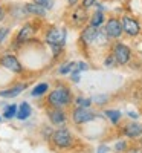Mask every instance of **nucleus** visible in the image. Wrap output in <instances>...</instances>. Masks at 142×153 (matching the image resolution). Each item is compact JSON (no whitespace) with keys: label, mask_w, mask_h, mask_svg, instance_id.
<instances>
[{"label":"nucleus","mask_w":142,"mask_h":153,"mask_svg":"<svg viewBox=\"0 0 142 153\" xmlns=\"http://www.w3.org/2000/svg\"><path fill=\"white\" fill-rule=\"evenodd\" d=\"M0 63H2L3 68H6L11 72H21V69H23L21 65H20V61L14 55H5V57H2Z\"/></svg>","instance_id":"423d86ee"},{"label":"nucleus","mask_w":142,"mask_h":153,"mask_svg":"<svg viewBox=\"0 0 142 153\" xmlns=\"http://www.w3.org/2000/svg\"><path fill=\"white\" fill-rule=\"evenodd\" d=\"M107 100H109L107 95H96L92 98V101H95L96 104H104V103H107Z\"/></svg>","instance_id":"393cba45"},{"label":"nucleus","mask_w":142,"mask_h":153,"mask_svg":"<svg viewBox=\"0 0 142 153\" xmlns=\"http://www.w3.org/2000/svg\"><path fill=\"white\" fill-rule=\"evenodd\" d=\"M87 69H89V66L86 65L84 61H80V63H76V68H75V71H78V72H80V71H87Z\"/></svg>","instance_id":"a878e982"},{"label":"nucleus","mask_w":142,"mask_h":153,"mask_svg":"<svg viewBox=\"0 0 142 153\" xmlns=\"http://www.w3.org/2000/svg\"><path fill=\"white\" fill-rule=\"evenodd\" d=\"M98 153H107V147H99Z\"/></svg>","instance_id":"2f4dec72"},{"label":"nucleus","mask_w":142,"mask_h":153,"mask_svg":"<svg viewBox=\"0 0 142 153\" xmlns=\"http://www.w3.org/2000/svg\"><path fill=\"white\" fill-rule=\"evenodd\" d=\"M3 115H5V118H12V117H17V106H16V104L6 106V107H5V110H3Z\"/></svg>","instance_id":"a211bd4d"},{"label":"nucleus","mask_w":142,"mask_h":153,"mask_svg":"<svg viewBox=\"0 0 142 153\" xmlns=\"http://www.w3.org/2000/svg\"><path fill=\"white\" fill-rule=\"evenodd\" d=\"M76 106L78 107H89L90 104H92V100H87V98H83V97H80V98H76Z\"/></svg>","instance_id":"412c9836"},{"label":"nucleus","mask_w":142,"mask_h":153,"mask_svg":"<svg viewBox=\"0 0 142 153\" xmlns=\"http://www.w3.org/2000/svg\"><path fill=\"white\" fill-rule=\"evenodd\" d=\"M122 31H124V29H122L121 22H119V20H116V19H110V20L107 22V25H106V32H107L109 37L116 38V37H119V35H121Z\"/></svg>","instance_id":"0eeeda50"},{"label":"nucleus","mask_w":142,"mask_h":153,"mask_svg":"<svg viewBox=\"0 0 142 153\" xmlns=\"http://www.w3.org/2000/svg\"><path fill=\"white\" fill-rule=\"evenodd\" d=\"M98 32H99L98 28H95V26H89V28L84 29V32H83V35H81V40H83L86 45L93 43V42H96Z\"/></svg>","instance_id":"1a4fd4ad"},{"label":"nucleus","mask_w":142,"mask_h":153,"mask_svg":"<svg viewBox=\"0 0 142 153\" xmlns=\"http://www.w3.org/2000/svg\"><path fill=\"white\" fill-rule=\"evenodd\" d=\"M47 87H49V86H47L46 83H41V84H38V86H37V87L34 89V91H32V95H34V97L43 95V94H44V92L47 91Z\"/></svg>","instance_id":"aec40b11"},{"label":"nucleus","mask_w":142,"mask_h":153,"mask_svg":"<svg viewBox=\"0 0 142 153\" xmlns=\"http://www.w3.org/2000/svg\"><path fill=\"white\" fill-rule=\"evenodd\" d=\"M107 37H109L107 32H101V31H99V32H98V37H96V43H98V45H106V42H107L106 38H107Z\"/></svg>","instance_id":"b1692460"},{"label":"nucleus","mask_w":142,"mask_h":153,"mask_svg":"<svg viewBox=\"0 0 142 153\" xmlns=\"http://www.w3.org/2000/svg\"><path fill=\"white\" fill-rule=\"evenodd\" d=\"M32 35H34V28L31 26V25H24V26L20 29L18 35H17V42H18V43L26 42V40H29Z\"/></svg>","instance_id":"9b49d317"},{"label":"nucleus","mask_w":142,"mask_h":153,"mask_svg":"<svg viewBox=\"0 0 142 153\" xmlns=\"http://www.w3.org/2000/svg\"><path fill=\"white\" fill-rule=\"evenodd\" d=\"M115 149H116V152H124V150L127 149V144H125L124 141H121V143H116Z\"/></svg>","instance_id":"bb28decb"},{"label":"nucleus","mask_w":142,"mask_h":153,"mask_svg":"<svg viewBox=\"0 0 142 153\" xmlns=\"http://www.w3.org/2000/svg\"><path fill=\"white\" fill-rule=\"evenodd\" d=\"M52 139H54L55 146H57V147H61V149L69 147V146L72 144V136H70L69 130H66V129L57 130V132L52 135Z\"/></svg>","instance_id":"7ed1b4c3"},{"label":"nucleus","mask_w":142,"mask_h":153,"mask_svg":"<svg viewBox=\"0 0 142 153\" xmlns=\"http://www.w3.org/2000/svg\"><path fill=\"white\" fill-rule=\"evenodd\" d=\"M8 32H9L8 28H2V29H0V45H2V42L5 40V37L8 35Z\"/></svg>","instance_id":"cd10ccee"},{"label":"nucleus","mask_w":142,"mask_h":153,"mask_svg":"<svg viewBox=\"0 0 142 153\" xmlns=\"http://www.w3.org/2000/svg\"><path fill=\"white\" fill-rule=\"evenodd\" d=\"M113 55H115L118 65H125V63L130 60V48L122 45V43H118L113 49Z\"/></svg>","instance_id":"20e7f679"},{"label":"nucleus","mask_w":142,"mask_h":153,"mask_svg":"<svg viewBox=\"0 0 142 153\" xmlns=\"http://www.w3.org/2000/svg\"><path fill=\"white\" fill-rule=\"evenodd\" d=\"M125 136L128 138H138L142 135V126L139 123H132V124H128L125 127V130H124Z\"/></svg>","instance_id":"9d476101"},{"label":"nucleus","mask_w":142,"mask_h":153,"mask_svg":"<svg viewBox=\"0 0 142 153\" xmlns=\"http://www.w3.org/2000/svg\"><path fill=\"white\" fill-rule=\"evenodd\" d=\"M95 3V0H84L83 2V8H89V6H92Z\"/></svg>","instance_id":"7c9ffc66"},{"label":"nucleus","mask_w":142,"mask_h":153,"mask_svg":"<svg viewBox=\"0 0 142 153\" xmlns=\"http://www.w3.org/2000/svg\"><path fill=\"white\" fill-rule=\"evenodd\" d=\"M106 115H107V118H109L112 123H118L119 118H121V113H119L118 110H107Z\"/></svg>","instance_id":"6ab92c4d"},{"label":"nucleus","mask_w":142,"mask_h":153,"mask_svg":"<svg viewBox=\"0 0 142 153\" xmlns=\"http://www.w3.org/2000/svg\"><path fill=\"white\" fill-rule=\"evenodd\" d=\"M128 115H130L132 118H138V113H135V112H130V113H128Z\"/></svg>","instance_id":"f704fd0d"},{"label":"nucleus","mask_w":142,"mask_h":153,"mask_svg":"<svg viewBox=\"0 0 142 153\" xmlns=\"http://www.w3.org/2000/svg\"><path fill=\"white\" fill-rule=\"evenodd\" d=\"M72 81H75V83L80 81V72L78 71H73L72 72Z\"/></svg>","instance_id":"c756f323"},{"label":"nucleus","mask_w":142,"mask_h":153,"mask_svg":"<svg viewBox=\"0 0 142 153\" xmlns=\"http://www.w3.org/2000/svg\"><path fill=\"white\" fill-rule=\"evenodd\" d=\"M72 20L76 25H81L86 22V8H78L73 14H72Z\"/></svg>","instance_id":"2eb2a0df"},{"label":"nucleus","mask_w":142,"mask_h":153,"mask_svg":"<svg viewBox=\"0 0 142 153\" xmlns=\"http://www.w3.org/2000/svg\"><path fill=\"white\" fill-rule=\"evenodd\" d=\"M35 3L41 5L44 9H50L54 6V0H35Z\"/></svg>","instance_id":"5701e85b"},{"label":"nucleus","mask_w":142,"mask_h":153,"mask_svg":"<svg viewBox=\"0 0 142 153\" xmlns=\"http://www.w3.org/2000/svg\"><path fill=\"white\" fill-rule=\"evenodd\" d=\"M95 118V115L92 110H89L87 107H78L73 112V121L76 124H83V123H89Z\"/></svg>","instance_id":"39448f33"},{"label":"nucleus","mask_w":142,"mask_h":153,"mask_svg":"<svg viewBox=\"0 0 142 153\" xmlns=\"http://www.w3.org/2000/svg\"><path fill=\"white\" fill-rule=\"evenodd\" d=\"M64 40H66V31L63 28H52L46 35V42L50 46H63Z\"/></svg>","instance_id":"f03ea898"},{"label":"nucleus","mask_w":142,"mask_h":153,"mask_svg":"<svg viewBox=\"0 0 142 153\" xmlns=\"http://www.w3.org/2000/svg\"><path fill=\"white\" fill-rule=\"evenodd\" d=\"M128 153H142V152H141V150H138V149H133V150H130Z\"/></svg>","instance_id":"c9c22d12"},{"label":"nucleus","mask_w":142,"mask_h":153,"mask_svg":"<svg viewBox=\"0 0 142 153\" xmlns=\"http://www.w3.org/2000/svg\"><path fill=\"white\" fill-rule=\"evenodd\" d=\"M102 22H104V16H102V12H95L93 17L90 19V26H95V28H99Z\"/></svg>","instance_id":"f3484780"},{"label":"nucleus","mask_w":142,"mask_h":153,"mask_svg":"<svg viewBox=\"0 0 142 153\" xmlns=\"http://www.w3.org/2000/svg\"><path fill=\"white\" fill-rule=\"evenodd\" d=\"M29 115H31V106L28 103H21V106L17 112V118L18 120H26V118H29Z\"/></svg>","instance_id":"dca6fc26"},{"label":"nucleus","mask_w":142,"mask_h":153,"mask_svg":"<svg viewBox=\"0 0 142 153\" xmlns=\"http://www.w3.org/2000/svg\"><path fill=\"white\" fill-rule=\"evenodd\" d=\"M67 2H69V5H76V3H78V0H67Z\"/></svg>","instance_id":"72a5a7b5"},{"label":"nucleus","mask_w":142,"mask_h":153,"mask_svg":"<svg viewBox=\"0 0 142 153\" xmlns=\"http://www.w3.org/2000/svg\"><path fill=\"white\" fill-rule=\"evenodd\" d=\"M3 16H5V12H3V9H2V8H0V22L3 20Z\"/></svg>","instance_id":"473e14b6"},{"label":"nucleus","mask_w":142,"mask_h":153,"mask_svg":"<svg viewBox=\"0 0 142 153\" xmlns=\"http://www.w3.org/2000/svg\"><path fill=\"white\" fill-rule=\"evenodd\" d=\"M75 68H76V63H66V65L60 69V72H61V74H67V72H70V71L73 72Z\"/></svg>","instance_id":"4be33fe9"},{"label":"nucleus","mask_w":142,"mask_h":153,"mask_svg":"<svg viewBox=\"0 0 142 153\" xmlns=\"http://www.w3.org/2000/svg\"><path fill=\"white\" fill-rule=\"evenodd\" d=\"M122 29L128 34V35H138L139 31H141V26L139 23L130 17H124L122 19Z\"/></svg>","instance_id":"6e6552de"},{"label":"nucleus","mask_w":142,"mask_h":153,"mask_svg":"<svg viewBox=\"0 0 142 153\" xmlns=\"http://www.w3.org/2000/svg\"><path fill=\"white\" fill-rule=\"evenodd\" d=\"M23 89H24L23 84H17V86H14V87L8 89V91H2V92H0V97H3V98H14V97H17L18 94H21Z\"/></svg>","instance_id":"f8f14e48"},{"label":"nucleus","mask_w":142,"mask_h":153,"mask_svg":"<svg viewBox=\"0 0 142 153\" xmlns=\"http://www.w3.org/2000/svg\"><path fill=\"white\" fill-rule=\"evenodd\" d=\"M115 61H116L115 55H110V57H107V58H106V66H113V65H115Z\"/></svg>","instance_id":"c85d7f7f"},{"label":"nucleus","mask_w":142,"mask_h":153,"mask_svg":"<svg viewBox=\"0 0 142 153\" xmlns=\"http://www.w3.org/2000/svg\"><path fill=\"white\" fill-rule=\"evenodd\" d=\"M24 11L29 12V14H35V16H44L46 14V9L38 3H28Z\"/></svg>","instance_id":"4468645a"},{"label":"nucleus","mask_w":142,"mask_h":153,"mask_svg":"<svg viewBox=\"0 0 142 153\" xmlns=\"http://www.w3.org/2000/svg\"><path fill=\"white\" fill-rule=\"evenodd\" d=\"M49 117H50L52 124H61V123H64V120H66V115H64V112L61 109H55L52 112H49Z\"/></svg>","instance_id":"ddd939ff"},{"label":"nucleus","mask_w":142,"mask_h":153,"mask_svg":"<svg viewBox=\"0 0 142 153\" xmlns=\"http://www.w3.org/2000/svg\"><path fill=\"white\" fill-rule=\"evenodd\" d=\"M49 103L57 109H61L63 106H67L70 103V92L66 87H58L49 95Z\"/></svg>","instance_id":"f257e3e1"}]
</instances>
